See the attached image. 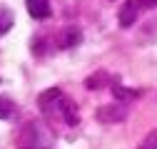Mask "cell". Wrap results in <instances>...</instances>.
Here are the masks:
<instances>
[{
	"mask_svg": "<svg viewBox=\"0 0 157 149\" xmlns=\"http://www.w3.org/2000/svg\"><path fill=\"white\" fill-rule=\"evenodd\" d=\"M37 107H40V112H43V114H45L50 122H52V119H63V122L70 124V127H75L77 122H80L75 104H72V102H70V100H67L57 87L43 92L40 100H37Z\"/></svg>",
	"mask_w": 157,
	"mask_h": 149,
	"instance_id": "1",
	"label": "cell"
},
{
	"mask_svg": "<svg viewBox=\"0 0 157 149\" xmlns=\"http://www.w3.org/2000/svg\"><path fill=\"white\" fill-rule=\"evenodd\" d=\"M125 117H127V107L122 104V100H120V102H112V104H107V107H100V109H97V119H100V122H105V124L122 122Z\"/></svg>",
	"mask_w": 157,
	"mask_h": 149,
	"instance_id": "2",
	"label": "cell"
},
{
	"mask_svg": "<svg viewBox=\"0 0 157 149\" xmlns=\"http://www.w3.org/2000/svg\"><path fill=\"white\" fill-rule=\"evenodd\" d=\"M140 10H142V8H140V3H137V0H125L122 8H120V13H117L120 25H122V27H132V23L137 20Z\"/></svg>",
	"mask_w": 157,
	"mask_h": 149,
	"instance_id": "3",
	"label": "cell"
},
{
	"mask_svg": "<svg viewBox=\"0 0 157 149\" xmlns=\"http://www.w3.org/2000/svg\"><path fill=\"white\" fill-rule=\"evenodd\" d=\"M28 3V13L30 17H35V20H48L52 8H50V0H25Z\"/></svg>",
	"mask_w": 157,
	"mask_h": 149,
	"instance_id": "4",
	"label": "cell"
},
{
	"mask_svg": "<svg viewBox=\"0 0 157 149\" xmlns=\"http://www.w3.org/2000/svg\"><path fill=\"white\" fill-rule=\"evenodd\" d=\"M15 23V17H13V10L10 8H0V37H3Z\"/></svg>",
	"mask_w": 157,
	"mask_h": 149,
	"instance_id": "5",
	"label": "cell"
},
{
	"mask_svg": "<svg viewBox=\"0 0 157 149\" xmlns=\"http://www.w3.org/2000/svg\"><path fill=\"white\" fill-rule=\"evenodd\" d=\"M15 112V104L10 97H0V119H10Z\"/></svg>",
	"mask_w": 157,
	"mask_h": 149,
	"instance_id": "6",
	"label": "cell"
},
{
	"mask_svg": "<svg viewBox=\"0 0 157 149\" xmlns=\"http://www.w3.org/2000/svg\"><path fill=\"white\" fill-rule=\"evenodd\" d=\"M77 42H80V32L72 30V27H67V30H65V37H63V47H72V45H77Z\"/></svg>",
	"mask_w": 157,
	"mask_h": 149,
	"instance_id": "7",
	"label": "cell"
},
{
	"mask_svg": "<svg viewBox=\"0 0 157 149\" xmlns=\"http://www.w3.org/2000/svg\"><path fill=\"white\" fill-rule=\"evenodd\" d=\"M137 149H157V129H152V132L140 142V147Z\"/></svg>",
	"mask_w": 157,
	"mask_h": 149,
	"instance_id": "8",
	"label": "cell"
},
{
	"mask_svg": "<svg viewBox=\"0 0 157 149\" xmlns=\"http://www.w3.org/2000/svg\"><path fill=\"white\" fill-rule=\"evenodd\" d=\"M102 80H107V74H102V72L95 74V77H87V80H85V87H87V89H97V87L102 85Z\"/></svg>",
	"mask_w": 157,
	"mask_h": 149,
	"instance_id": "9",
	"label": "cell"
},
{
	"mask_svg": "<svg viewBox=\"0 0 157 149\" xmlns=\"http://www.w3.org/2000/svg\"><path fill=\"white\" fill-rule=\"evenodd\" d=\"M140 8H157V0H137Z\"/></svg>",
	"mask_w": 157,
	"mask_h": 149,
	"instance_id": "10",
	"label": "cell"
}]
</instances>
